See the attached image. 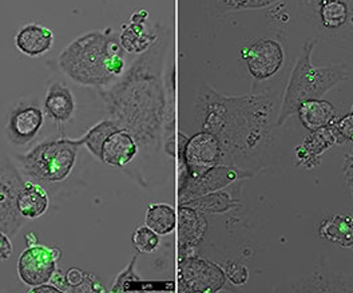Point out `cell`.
I'll use <instances>...</instances> for the list:
<instances>
[{
	"instance_id": "cell-26",
	"label": "cell",
	"mask_w": 353,
	"mask_h": 293,
	"mask_svg": "<svg viewBox=\"0 0 353 293\" xmlns=\"http://www.w3.org/2000/svg\"><path fill=\"white\" fill-rule=\"evenodd\" d=\"M280 0H221L222 10L226 11H241V10H257L269 7Z\"/></svg>"
},
{
	"instance_id": "cell-20",
	"label": "cell",
	"mask_w": 353,
	"mask_h": 293,
	"mask_svg": "<svg viewBox=\"0 0 353 293\" xmlns=\"http://www.w3.org/2000/svg\"><path fill=\"white\" fill-rule=\"evenodd\" d=\"M48 208V196L43 188L34 182L23 183L18 196V209L24 219H38Z\"/></svg>"
},
{
	"instance_id": "cell-8",
	"label": "cell",
	"mask_w": 353,
	"mask_h": 293,
	"mask_svg": "<svg viewBox=\"0 0 353 293\" xmlns=\"http://www.w3.org/2000/svg\"><path fill=\"white\" fill-rule=\"evenodd\" d=\"M61 256L58 249L32 245L23 252L18 260V273L23 283L38 287L48 283L57 271V261Z\"/></svg>"
},
{
	"instance_id": "cell-17",
	"label": "cell",
	"mask_w": 353,
	"mask_h": 293,
	"mask_svg": "<svg viewBox=\"0 0 353 293\" xmlns=\"http://www.w3.org/2000/svg\"><path fill=\"white\" fill-rule=\"evenodd\" d=\"M44 110L55 122H67L75 112V101L72 92L65 85H51L44 99Z\"/></svg>"
},
{
	"instance_id": "cell-7",
	"label": "cell",
	"mask_w": 353,
	"mask_h": 293,
	"mask_svg": "<svg viewBox=\"0 0 353 293\" xmlns=\"http://www.w3.org/2000/svg\"><path fill=\"white\" fill-rule=\"evenodd\" d=\"M183 158L189 179H199L222 161V148L219 137L208 130L199 132L188 141Z\"/></svg>"
},
{
	"instance_id": "cell-10",
	"label": "cell",
	"mask_w": 353,
	"mask_h": 293,
	"mask_svg": "<svg viewBox=\"0 0 353 293\" xmlns=\"http://www.w3.org/2000/svg\"><path fill=\"white\" fill-rule=\"evenodd\" d=\"M22 186V180L12 168L0 165V232L6 234H14L21 228L18 196Z\"/></svg>"
},
{
	"instance_id": "cell-12",
	"label": "cell",
	"mask_w": 353,
	"mask_h": 293,
	"mask_svg": "<svg viewBox=\"0 0 353 293\" xmlns=\"http://www.w3.org/2000/svg\"><path fill=\"white\" fill-rule=\"evenodd\" d=\"M333 122L328 126L310 132L304 142L294 149L299 166L308 170L316 168L320 163V157L324 153H327L336 143L344 142V139L337 133Z\"/></svg>"
},
{
	"instance_id": "cell-18",
	"label": "cell",
	"mask_w": 353,
	"mask_h": 293,
	"mask_svg": "<svg viewBox=\"0 0 353 293\" xmlns=\"http://www.w3.org/2000/svg\"><path fill=\"white\" fill-rule=\"evenodd\" d=\"M301 125L309 130L314 132L324 126L331 125L336 121V110L331 102L324 99H309L301 103L297 110Z\"/></svg>"
},
{
	"instance_id": "cell-32",
	"label": "cell",
	"mask_w": 353,
	"mask_h": 293,
	"mask_svg": "<svg viewBox=\"0 0 353 293\" xmlns=\"http://www.w3.org/2000/svg\"><path fill=\"white\" fill-rule=\"evenodd\" d=\"M352 112H353V110H352Z\"/></svg>"
},
{
	"instance_id": "cell-21",
	"label": "cell",
	"mask_w": 353,
	"mask_h": 293,
	"mask_svg": "<svg viewBox=\"0 0 353 293\" xmlns=\"http://www.w3.org/2000/svg\"><path fill=\"white\" fill-rule=\"evenodd\" d=\"M176 210L169 205H152L146 213V225L153 229L159 236L172 233L176 228Z\"/></svg>"
},
{
	"instance_id": "cell-25",
	"label": "cell",
	"mask_w": 353,
	"mask_h": 293,
	"mask_svg": "<svg viewBox=\"0 0 353 293\" xmlns=\"http://www.w3.org/2000/svg\"><path fill=\"white\" fill-rule=\"evenodd\" d=\"M132 244L139 253H152L158 248L159 234L148 225L138 228L132 234Z\"/></svg>"
},
{
	"instance_id": "cell-5",
	"label": "cell",
	"mask_w": 353,
	"mask_h": 293,
	"mask_svg": "<svg viewBox=\"0 0 353 293\" xmlns=\"http://www.w3.org/2000/svg\"><path fill=\"white\" fill-rule=\"evenodd\" d=\"M82 141L55 139L38 145L19 158L28 176L44 182H61L71 173Z\"/></svg>"
},
{
	"instance_id": "cell-13",
	"label": "cell",
	"mask_w": 353,
	"mask_h": 293,
	"mask_svg": "<svg viewBox=\"0 0 353 293\" xmlns=\"http://www.w3.org/2000/svg\"><path fill=\"white\" fill-rule=\"evenodd\" d=\"M44 123L43 112L37 106H23L14 110L7 126L10 141L26 145L41 132Z\"/></svg>"
},
{
	"instance_id": "cell-9",
	"label": "cell",
	"mask_w": 353,
	"mask_h": 293,
	"mask_svg": "<svg viewBox=\"0 0 353 293\" xmlns=\"http://www.w3.org/2000/svg\"><path fill=\"white\" fill-rule=\"evenodd\" d=\"M241 57L246 62L249 74L257 81L272 78L283 66V47L273 39H259L243 48Z\"/></svg>"
},
{
	"instance_id": "cell-31",
	"label": "cell",
	"mask_w": 353,
	"mask_h": 293,
	"mask_svg": "<svg viewBox=\"0 0 353 293\" xmlns=\"http://www.w3.org/2000/svg\"><path fill=\"white\" fill-rule=\"evenodd\" d=\"M31 292L32 293H41V292H47V293H59L62 292L57 285H47V283L46 284H42V285H38V287H34V290H31Z\"/></svg>"
},
{
	"instance_id": "cell-14",
	"label": "cell",
	"mask_w": 353,
	"mask_h": 293,
	"mask_svg": "<svg viewBox=\"0 0 353 293\" xmlns=\"http://www.w3.org/2000/svg\"><path fill=\"white\" fill-rule=\"evenodd\" d=\"M138 152L137 142L126 129H118L108 137L102 148L101 161L111 166H125Z\"/></svg>"
},
{
	"instance_id": "cell-28",
	"label": "cell",
	"mask_w": 353,
	"mask_h": 293,
	"mask_svg": "<svg viewBox=\"0 0 353 293\" xmlns=\"http://www.w3.org/2000/svg\"><path fill=\"white\" fill-rule=\"evenodd\" d=\"M337 133L345 141L353 142V112L333 122Z\"/></svg>"
},
{
	"instance_id": "cell-22",
	"label": "cell",
	"mask_w": 353,
	"mask_h": 293,
	"mask_svg": "<svg viewBox=\"0 0 353 293\" xmlns=\"http://www.w3.org/2000/svg\"><path fill=\"white\" fill-rule=\"evenodd\" d=\"M185 205L194 208L201 213H223L229 210L232 206L236 205V201L232 199V196L226 192H214L205 194L199 199L190 200Z\"/></svg>"
},
{
	"instance_id": "cell-11",
	"label": "cell",
	"mask_w": 353,
	"mask_h": 293,
	"mask_svg": "<svg viewBox=\"0 0 353 293\" xmlns=\"http://www.w3.org/2000/svg\"><path fill=\"white\" fill-rule=\"evenodd\" d=\"M252 176L250 173L241 170L236 166H214L206 173H203L201 177L196 180H190L185 183L183 190L181 193V197L185 199V201H190L194 199L202 197L209 193H214L219 189L225 188L226 185L232 183L233 181L239 179H245Z\"/></svg>"
},
{
	"instance_id": "cell-23",
	"label": "cell",
	"mask_w": 353,
	"mask_h": 293,
	"mask_svg": "<svg viewBox=\"0 0 353 293\" xmlns=\"http://www.w3.org/2000/svg\"><path fill=\"white\" fill-rule=\"evenodd\" d=\"M119 129V125L114 121H103L98 125H95L92 129H90L88 134L81 138L82 145H86L88 150L95 156V157L101 159L102 156V148L105 141L108 139V137L110 136L111 133H114L115 130Z\"/></svg>"
},
{
	"instance_id": "cell-16",
	"label": "cell",
	"mask_w": 353,
	"mask_h": 293,
	"mask_svg": "<svg viewBox=\"0 0 353 293\" xmlns=\"http://www.w3.org/2000/svg\"><path fill=\"white\" fill-rule=\"evenodd\" d=\"M208 228V223L202 213L183 205L179 208V244L181 248L197 247Z\"/></svg>"
},
{
	"instance_id": "cell-15",
	"label": "cell",
	"mask_w": 353,
	"mask_h": 293,
	"mask_svg": "<svg viewBox=\"0 0 353 293\" xmlns=\"http://www.w3.org/2000/svg\"><path fill=\"white\" fill-rule=\"evenodd\" d=\"M54 34L50 28L41 24H26L15 35L17 48L30 58L41 57L51 50Z\"/></svg>"
},
{
	"instance_id": "cell-1",
	"label": "cell",
	"mask_w": 353,
	"mask_h": 293,
	"mask_svg": "<svg viewBox=\"0 0 353 293\" xmlns=\"http://www.w3.org/2000/svg\"><path fill=\"white\" fill-rule=\"evenodd\" d=\"M273 105L263 97L208 98L203 130L219 137L225 156L253 150L270 126Z\"/></svg>"
},
{
	"instance_id": "cell-30",
	"label": "cell",
	"mask_w": 353,
	"mask_h": 293,
	"mask_svg": "<svg viewBox=\"0 0 353 293\" xmlns=\"http://www.w3.org/2000/svg\"><path fill=\"white\" fill-rule=\"evenodd\" d=\"M12 254V244L6 233L0 232V261L7 260Z\"/></svg>"
},
{
	"instance_id": "cell-24",
	"label": "cell",
	"mask_w": 353,
	"mask_h": 293,
	"mask_svg": "<svg viewBox=\"0 0 353 293\" xmlns=\"http://www.w3.org/2000/svg\"><path fill=\"white\" fill-rule=\"evenodd\" d=\"M142 21L132 22L119 37L122 47L129 52H141L149 46V37L143 34Z\"/></svg>"
},
{
	"instance_id": "cell-27",
	"label": "cell",
	"mask_w": 353,
	"mask_h": 293,
	"mask_svg": "<svg viewBox=\"0 0 353 293\" xmlns=\"http://www.w3.org/2000/svg\"><path fill=\"white\" fill-rule=\"evenodd\" d=\"M226 279L234 285H243L249 279L248 268L239 263H228L225 267Z\"/></svg>"
},
{
	"instance_id": "cell-4",
	"label": "cell",
	"mask_w": 353,
	"mask_h": 293,
	"mask_svg": "<svg viewBox=\"0 0 353 293\" xmlns=\"http://www.w3.org/2000/svg\"><path fill=\"white\" fill-rule=\"evenodd\" d=\"M299 7L327 42L353 50V0H299Z\"/></svg>"
},
{
	"instance_id": "cell-3",
	"label": "cell",
	"mask_w": 353,
	"mask_h": 293,
	"mask_svg": "<svg viewBox=\"0 0 353 293\" xmlns=\"http://www.w3.org/2000/svg\"><path fill=\"white\" fill-rule=\"evenodd\" d=\"M316 43V38L308 39L294 65L277 118L279 126H283L290 115L297 113L301 103L309 99H319L350 77L348 68L343 63L314 66L310 57Z\"/></svg>"
},
{
	"instance_id": "cell-6",
	"label": "cell",
	"mask_w": 353,
	"mask_h": 293,
	"mask_svg": "<svg viewBox=\"0 0 353 293\" xmlns=\"http://www.w3.org/2000/svg\"><path fill=\"white\" fill-rule=\"evenodd\" d=\"M178 276L183 292H219L226 283V274L222 268L199 257H183L179 261Z\"/></svg>"
},
{
	"instance_id": "cell-19",
	"label": "cell",
	"mask_w": 353,
	"mask_h": 293,
	"mask_svg": "<svg viewBox=\"0 0 353 293\" xmlns=\"http://www.w3.org/2000/svg\"><path fill=\"white\" fill-rule=\"evenodd\" d=\"M319 234L341 248H353V217L351 214H334L325 219Z\"/></svg>"
},
{
	"instance_id": "cell-29",
	"label": "cell",
	"mask_w": 353,
	"mask_h": 293,
	"mask_svg": "<svg viewBox=\"0 0 353 293\" xmlns=\"http://www.w3.org/2000/svg\"><path fill=\"white\" fill-rule=\"evenodd\" d=\"M344 180L345 185L350 189L353 197V149L351 153L347 154L344 162Z\"/></svg>"
},
{
	"instance_id": "cell-2",
	"label": "cell",
	"mask_w": 353,
	"mask_h": 293,
	"mask_svg": "<svg viewBox=\"0 0 353 293\" xmlns=\"http://www.w3.org/2000/svg\"><path fill=\"white\" fill-rule=\"evenodd\" d=\"M125 51L110 30L92 31L67 47L59 57V66L79 85L106 86L123 72Z\"/></svg>"
}]
</instances>
